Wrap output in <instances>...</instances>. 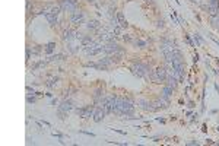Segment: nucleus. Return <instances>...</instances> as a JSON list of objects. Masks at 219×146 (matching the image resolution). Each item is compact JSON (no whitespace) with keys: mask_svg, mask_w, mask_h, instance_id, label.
I'll use <instances>...</instances> for the list:
<instances>
[{"mask_svg":"<svg viewBox=\"0 0 219 146\" xmlns=\"http://www.w3.org/2000/svg\"><path fill=\"white\" fill-rule=\"evenodd\" d=\"M61 10H63V9H61V6H60V5H57V6H53V8H51L50 13H53V15H56V16H57Z\"/></svg>","mask_w":219,"mask_h":146,"instance_id":"nucleus-21","label":"nucleus"},{"mask_svg":"<svg viewBox=\"0 0 219 146\" xmlns=\"http://www.w3.org/2000/svg\"><path fill=\"white\" fill-rule=\"evenodd\" d=\"M83 21H85V15H83V12H81L79 9L70 15V22H72L73 25H81Z\"/></svg>","mask_w":219,"mask_h":146,"instance_id":"nucleus-7","label":"nucleus"},{"mask_svg":"<svg viewBox=\"0 0 219 146\" xmlns=\"http://www.w3.org/2000/svg\"><path fill=\"white\" fill-rule=\"evenodd\" d=\"M216 132H219V126H218V127H216Z\"/></svg>","mask_w":219,"mask_h":146,"instance_id":"nucleus-34","label":"nucleus"},{"mask_svg":"<svg viewBox=\"0 0 219 146\" xmlns=\"http://www.w3.org/2000/svg\"><path fill=\"white\" fill-rule=\"evenodd\" d=\"M172 91H174V88H171V86L165 85V86H164V89H162V95H161V96H164V98L169 99V96L172 95Z\"/></svg>","mask_w":219,"mask_h":146,"instance_id":"nucleus-15","label":"nucleus"},{"mask_svg":"<svg viewBox=\"0 0 219 146\" xmlns=\"http://www.w3.org/2000/svg\"><path fill=\"white\" fill-rule=\"evenodd\" d=\"M76 38H78V32H75L73 29H64L63 31V40L64 41L70 43V41L76 40Z\"/></svg>","mask_w":219,"mask_h":146,"instance_id":"nucleus-8","label":"nucleus"},{"mask_svg":"<svg viewBox=\"0 0 219 146\" xmlns=\"http://www.w3.org/2000/svg\"><path fill=\"white\" fill-rule=\"evenodd\" d=\"M117 21H118V25L124 29V28H127L129 26V23H127V21H126V18H124V15H123V12H117Z\"/></svg>","mask_w":219,"mask_h":146,"instance_id":"nucleus-13","label":"nucleus"},{"mask_svg":"<svg viewBox=\"0 0 219 146\" xmlns=\"http://www.w3.org/2000/svg\"><path fill=\"white\" fill-rule=\"evenodd\" d=\"M104 94H105V92H104V89H101V88H99V89H96V91H95V94H94V99H95V102H99V101L104 98Z\"/></svg>","mask_w":219,"mask_h":146,"instance_id":"nucleus-16","label":"nucleus"},{"mask_svg":"<svg viewBox=\"0 0 219 146\" xmlns=\"http://www.w3.org/2000/svg\"><path fill=\"white\" fill-rule=\"evenodd\" d=\"M63 59H64V56H63V54H57V56L50 57V61H59V60H63Z\"/></svg>","mask_w":219,"mask_h":146,"instance_id":"nucleus-23","label":"nucleus"},{"mask_svg":"<svg viewBox=\"0 0 219 146\" xmlns=\"http://www.w3.org/2000/svg\"><path fill=\"white\" fill-rule=\"evenodd\" d=\"M156 26H158V28H164V21H162V19L158 21V22H156Z\"/></svg>","mask_w":219,"mask_h":146,"instance_id":"nucleus-30","label":"nucleus"},{"mask_svg":"<svg viewBox=\"0 0 219 146\" xmlns=\"http://www.w3.org/2000/svg\"><path fill=\"white\" fill-rule=\"evenodd\" d=\"M186 40H187V43H189V44H190L191 47H196V44H194V41H193V40L190 38V36H189V35H186Z\"/></svg>","mask_w":219,"mask_h":146,"instance_id":"nucleus-26","label":"nucleus"},{"mask_svg":"<svg viewBox=\"0 0 219 146\" xmlns=\"http://www.w3.org/2000/svg\"><path fill=\"white\" fill-rule=\"evenodd\" d=\"M99 26H101V25H99V22H98L96 19H92V21L88 22V28H89V29H99Z\"/></svg>","mask_w":219,"mask_h":146,"instance_id":"nucleus-17","label":"nucleus"},{"mask_svg":"<svg viewBox=\"0 0 219 146\" xmlns=\"http://www.w3.org/2000/svg\"><path fill=\"white\" fill-rule=\"evenodd\" d=\"M134 45L139 47V48H145L146 45H148V43L143 41V40H136V41H134Z\"/></svg>","mask_w":219,"mask_h":146,"instance_id":"nucleus-22","label":"nucleus"},{"mask_svg":"<svg viewBox=\"0 0 219 146\" xmlns=\"http://www.w3.org/2000/svg\"><path fill=\"white\" fill-rule=\"evenodd\" d=\"M104 48H105V45L104 44H101V43H91L89 45H86L83 50H85V53L88 54V56H96V54H99V53H104Z\"/></svg>","mask_w":219,"mask_h":146,"instance_id":"nucleus-3","label":"nucleus"},{"mask_svg":"<svg viewBox=\"0 0 219 146\" xmlns=\"http://www.w3.org/2000/svg\"><path fill=\"white\" fill-rule=\"evenodd\" d=\"M107 114H105V111H104V107H96L95 108V113H94V121L95 123H99V121H102L104 120V117H105Z\"/></svg>","mask_w":219,"mask_h":146,"instance_id":"nucleus-9","label":"nucleus"},{"mask_svg":"<svg viewBox=\"0 0 219 146\" xmlns=\"http://www.w3.org/2000/svg\"><path fill=\"white\" fill-rule=\"evenodd\" d=\"M148 2H149V0H148Z\"/></svg>","mask_w":219,"mask_h":146,"instance_id":"nucleus-35","label":"nucleus"},{"mask_svg":"<svg viewBox=\"0 0 219 146\" xmlns=\"http://www.w3.org/2000/svg\"><path fill=\"white\" fill-rule=\"evenodd\" d=\"M72 108H73V104H72V101H69V99H63L61 104L59 105V110H61V111H64V113H69Z\"/></svg>","mask_w":219,"mask_h":146,"instance_id":"nucleus-11","label":"nucleus"},{"mask_svg":"<svg viewBox=\"0 0 219 146\" xmlns=\"http://www.w3.org/2000/svg\"><path fill=\"white\" fill-rule=\"evenodd\" d=\"M94 113H95V107L94 105H85L83 108H76V114L82 118H89V117H94Z\"/></svg>","mask_w":219,"mask_h":146,"instance_id":"nucleus-4","label":"nucleus"},{"mask_svg":"<svg viewBox=\"0 0 219 146\" xmlns=\"http://www.w3.org/2000/svg\"><path fill=\"white\" fill-rule=\"evenodd\" d=\"M35 101H36V99H35L34 96H32V98H31V96H26V102H28V104H34Z\"/></svg>","mask_w":219,"mask_h":146,"instance_id":"nucleus-28","label":"nucleus"},{"mask_svg":"<svg viewBox=\"0 0 219 146\" xmlns=\"http://www.w3.org/2000/svg\"><path fill=\"white\" fill-rule=\"evenodd\" d=\"M54 82H57V78H53V79H50V81L47 82V86H48V88H53V86L56 85Z\"/></svg>","mask_w":219,"mask_h":146,"instance_id":"nucleus-24","label":"nucleus"},{"mask_svg":"<svg viewBox=\"0 0 219 146\" xmlns=\"http://www.w3.org/2000/svg\"><path fill=\"white\" fill-rule=\"evenodd\" d=\"M123 38H124V41H132V38H130V36H129V35H124V36H123Z\"/></svg>","mask_w":219,"mask_h":146,"instance_id":"nucleus-31","label":"nucleus"},{"mask_svg":"<svg viewBox=\"0 0 219 146\" xmlns=\"http://www.w3.org/2000/svg\"><path fill=\"white\" fill-rule=\"evenodd\" d=\"M92 43V38H91V36H82V40H81V44L83 45V47H86V45H89Z\"/></svg>","mask_w":219,"mask_h":146,"instance_id":"nucleus-20","label":"nucleus"},{"mask_svg":"<svg viewBox=\"0 0 219 146\" xmlns=\"http://www.w3.org/2000/svg\"><path fill=\"white\" fill-rule=\"evenodd\" d=\"M203 9H206L210 16H215L219 13V0H210V2L207 3V6H203Z\"/></svg>","mask_w":219,"mask_h":146,"instance_id":"nucleus-6","label":"nucleus"},{"mask_svg":"<svg viewBox=\"0 0 219 146\" xmlns=\"http://www.w3.org/2000/svg\"><path fill=\"white\" fill-rule=\"evenodd\" d=\"M79 133H82V134H86V136H91V137H95V134H94V133H91V132H85V130H79Z\"/></svg>","mask_w":219,"mask_h":146,"instance_id":"nucleus-27","label":"nucleus"},{"mask_svg":"<svg viewBox=\"0 0 219 146\" xmlns=\"http://www.w3.org/2000/svg\"><path fill=\"white\" fill-rule=\"evenodd\" d=\"M54 48H56V43H48V44H45V53H47V54H51V53L54 51Z\"/></svg>","mask_w":219,"mask_h":146,"instance_id":"nucleus-19","label":"nucleus"},{"mask_svg":"<svg viewBox=\"0 0 219 146\" xmlns=\"http://www.w3.org/2000/svg\"><path fill=\"white\" fill-rule=\"evenodd\" d=\"M151 79H152L154 82H158V83L165 82V81H167V69H165V67H156V69L152 70V73H151Z\"/></svg>","mask_w":219,"mask_h":146,"instance_id":"nucleus-2","label":"nucleus"},{"mask_svg":"<svg viewBox=\"0 0 219 146\" xmlns=\"http://www.w3.org/2000/svg\"><path fill=\"white\" fill-rule=\"evenodd\" d=\"M154 105H155V108H156V110H159V108H168L169 102H168V99H167V98L161 96V99H158Z\"/></svg>","mask_w":219,"mask_h":146,"instance_id":"nucleus-12","label":"nucleus"},{"mask_svg":"<svg viewBox=\"0 0 219 146\" xmlns=\"http://www.w3.org/2000/svg\"><path fill=\"white\" fill-rule=\"evenodd\" d=\"M60 6L63 10L66 12H76L78 10V3H76V0H60Z\"/></svg>","mask_w":219,"mask_h":146,"instance_id":"nucleus-5","label":"nucleus"},{"mask_svg":"<svg viewBox=\"0 0 219 146\" xmlns=\"http://www.w3.org/2000/svg\"><path fill=\"white\" fill-rule=\"evenodd\" d=\"M86 2H95V0H86Z\"/></svg>","mask_w":219,"mask_h":146,"instance_id":"nucleus-33","label":"nucleus"},{"mask_svg":"<svg viewBox=\"0 0 219 146\" xmlns=\"http://www.w3.org/2000/svg\"><path fill=\"white\" fill-rule=\"evenodd\" d=\"M137 104H139V107L142 110H145V111H156V108L154 107V104L149 102V101H146V99H139Z\"/></svg>","mask_w":219,"mask_h":146,"instance_id":"nucleus-10","label":"nucleus"},{"mask_svg":"<svg viewBox=\"0 0 219 146\" xmlns=\"http://www.w3.org/2000/svg\"><path fill=\"white\" fill-rule=\"evenodd\" d=\"M210 23H212L216 29H219V13L215 15V16H210Z\"/></svg>","mask_w":219,"mask_h":146,"instance_id":"nucleus-18","label":"nucleus"},{"mask_svg":"<svg viewBox=\"0 0 219 146\" xmlns=\"http://www.w3.org/2000/svg\"><path fill=\"white\" fill-rule=\"evenodd\" d=\"M191 2H194V3H199V2H200V0H191Z\"/></svg>","mask_w":219,"mask_h":146,"instance_id":"nucleus-32","label":"nucleus"},{"mask_svg":"<svg viewBox=\"0 0 219 146\" xmlns=\"http://www.w3.org/2000/svg\"><path fill=\"white\" fill-rule=\"evenodd\" d=\"M45 18H47V21L50 22V25H51V26H56V25L59 23L57 16H56V15H53V13H50V12H47V13H45Z\"/></svg>","mask_w":219,"mask_h":146,"instance_id":"nucleus-14","label":"nucleus"},{"mask_svg":"<svg viewBox=\"0 0 219 146\" xmlns=\"http://www.w3.org/2000/svg\"><path fill=\"white\" fill-rule=\"evenodd\" d=\"M113 132H116V133H118V134H123V136H126V132H123V130H117V129H111Z\"/></svg>","mask_w":219,"mask_h":146,"instance_id":"nucleus-29","label":"nucleus"},{"mask_svg":"<svg viewBox=\"0 0 219 146\" xmlns=\"http://www.w3.org/2000/svg\"><path fill=\"white\" fill-rule=\"evenodd\" d=\"M132 73L134 76H137V78H146V79H151V73H152V70L149 69V66L148 64H145V63H134L133 66H132Z\"/></svg>","mask_w":219,"mask_h":146,"instance_id":"nucleus-1","label":"nucleus"},{"mask_svg":"<svg viewBox=\"0 0 219 146\" xmlns=\"http://www.w3.org/2000/svg\"><path fill=\"white\" fill-rule=\"evenodd\" d=\"M26 92H28V94H26L28 96H31V95H35V94H36V92H35V91H34L31 86H26Z\"/></svg>","mask_w":219,"mask_h":146,"instance_id":"nucleus-25","label":"nucleus"}]
</instances>
